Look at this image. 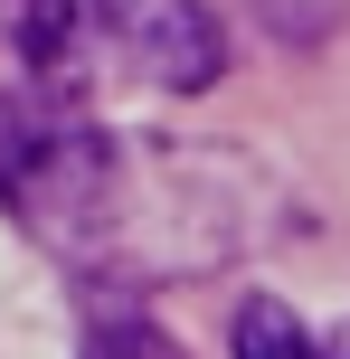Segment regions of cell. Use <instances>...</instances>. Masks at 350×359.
<instances>
[{"mask_svg": "<svg viewBox=\"0 0 350 359\" xmlns=\"http://www.w3.org/2000/svg\"><path fill=\"white\" fill-rule=\"evenodd\" d=\"M105 29L170 95H208L227 76V29L208 19V0H105Z\"/></svg>", "mask_w": 350, "mask_h": 359, "instance_id": "1", "label": "cell"}, {"mask_svg": "<svg viewBox=\"0 0 350 359\" xmlns=\"http://www.w3.org/2000/svg\"><path fill=\"white\" fill-rule=\"evenodd\" d=\"M0 19H10L19 76L57 95V86H67V67H76V29H86V10H76V0H0Z\"/></svg>", "mask_w": 350, "mask_h": 359, "instance_id": "2", "label": "cell"}, {"mask_svg": "<svg viewBox=\"0 0 350 359\" xmlns=\"http://www.w3.org/2000/svg\"><path fill=\"white\" fill-rule=\"evenodd\" d=\"M227 341H237V359H322V341H313V331H303L294 312L275 303V293L237 303V331H227Z\"/></svg>", "mask_w": 350, "mask_h": 359, "instance_id": "3", "label": "cell"}, {"mask_svg": "<svg viewBox=\"0 0 350 359\" xmlns=\"http://www.w3.org/2000/svg\"><path fill=\"white\" fill-rule=\"evenodd\" d=\"M86 359H189V350L170 341L161 322H142V312H114V322L86 331Z\"/></svg>", "mask_w": 350, "mask_h": 359, "instance_id": "4", "label": "cell"}, {"mask_svg": "<svg viewBox=\"0 0 350 359\" xmlns=\"http://www.w3.org/2000/svg\"><path fill=\"white\" fill-rule=\"evenodd\" d=\"M322 359H350V331H341V341H332V350H322Z\"/></svg>", "mask_w": 350, "mask_h": 359, "instance_id": "5", "label": "cell"}]
</instances>
